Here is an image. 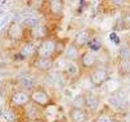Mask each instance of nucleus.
Instances as JSON below:
<instances>
[{
  "mask_svg": "<svg viewBox=\"0 0 130 122\" xmlns=\"http://www.w3.org/2000/svg\"><path fill=\"white\" fill-rule=\"evenodd\" d=\"M57 55V41L46 37L40 41V44L36 46V53L35 57L39 58H48V59H54Z\"/></svg>",
  "mask_w": 130,
  "mask_h": 122,
  "instance_id": "1",
  "label": "nucleus"
},
{
  "mask_svg": "<svg viewBox=\"0 0 130 122\" xmlns=\"http://www.w3.org/2000/svg\"><path fill=\"white\" fill-rule=\"evenodd\" d=\"M30 100L40 108H46L48 106L52 104L50 94L43 88H35L34 90H31L30 91Z\"/></svg>",
  "mask_w": 130,
  "mask_h": 122,
  "instance_id": "2",
  "label": "nucleus"
},
{
  "mask_svg": "<svg viewBox=\"0 0 130 122\" xmlns=\"http://www.w3.org/2000/svg\"><path fill=\"white\" fill-rule=\"evenodd\" d=\"M10 106L13 108H23L31 101L30 100V93L25 90H15L10 95Z\"/></svg>",
  "mask_w": 130,
  "mask_h": 122,
  "instance_id": "3",
  "label": "nucleus"
},
{
  "mask_svg": "<svg viewBox=\"0 0 130 122\" xmlns=\"http://www.w3.org/2000/svg\"><path fill=\"white\" fill-rule=\"evenodd\" d=\"M23 116L26 118V121H32V122H38L40 119H43V111L40 107H38L36 104H34L32 101H30L26 107L22 108Z\"/></svg>",
  "mask_w": 130,
  "mask_h": 122,
  "instance_id": "4",
  "label": "nucleus"
},
{
  "mask_svg": "<svg viewBox=\"0 0 130 122\" xmlns=\"http://www.w3.org/2000/svg\"><path fill=\"white\" fill-rule=\"evenodd\" d=\"M89 78H90V82H91L93 86H95V88H99V86H102L104 82L108 81V78H109V73H108L107 69L99 67V68L93 69V71L90 72Z\"/></svg>",
  "mask_w": 130,
  "mask_h": 122,
  "instance_id": "5",
  "label": "nucleus"
},
{
  "mask_svg": "<svg viewBox=\"0 0 130 122\" xmlns=\"http://www.w3.org/2000/svg\"><path fill=\"white\" fill-rule=\"evenodd\" d=\"M23 35H25V28H23V26L21 25V22L13 21V22L8 26L7 36H8L9 40H12V41H20V40H22Z\"/></svg>",
  "mask_w": 130,
  "mask_h": 122,
  "instance_id": "6",
  "label": "nucleus"
},
{
  "mask_svg": "<svg viewBox=\"0 0 130 122\" xmlns=\"http://www.w3.org/2000/svg\"><path fill=\"white\" fill-rule=\"evenodd\" d=\"M91 32L89 30H81L76 33V36L73 37V41H72V45L73 46H76L77 49H81L84 46L88 45V43L90 41L91 39Z\"/></svg>",
  "mask_w": 130,
  "mask_h": 122,
  "instance_id": "7",
  "label": "nucleus"
},
{
  "mask_svg": "<svg viewBox=\"0 0 130 122\" xmlns=\"http://www.w3.org/2000/svg\"><path fill=\"white\" fill-rule=\"evenodd\" d=\"M53 66H54V59L35 57V59L32 60V67L40 72H48L49 69L53 68Z\"/></svg>",
  "mask_w": 130,
  "mask_h": 122,
  "instance_id": "8",
  "label": "nucleus"
},
{
  "mask_svg": "<svg viewBox=\"0 0 130 122\" xmlns=\"http://www.w3.org/2000/svg\"><path fill=\"white\" fill-rule=\"evenodd\" d=\"M99 106H101V99L98 95L93 93H88L85 95V109H88L89 112H97L99 109Z\"/></svg>",
  "mask_w": 130,
  "mask_h": 122,
  "instance_id": "9",
  "label": "nucleus"
},
{
  "mask_svg": "<svg viewBox=\"0 0 130 122\" xmlns=\"http://www.w3.org/2000/svg\"><path fill=\"white\" fill-rule=\"evenodd\" d=\"M80 63L86 69L94 68L95 64H97V57H95L94 53H91V51L86 50V51H84V53L80 54Z\"/></svg>",
  "mask_w": 130,
  "mask_h": 122,
  "instance_id": "10",
  "label": "nucleus"
},
{
  "mask_svg": "<svg viewBox=\"0 0 130 122\" xmlns=\"http://www.w3.org/2000/svg\"><path fill=\"white\" fill-rule=\"evenodd\" d=\"M48 5V10L52 15L54 17H61L64 10V3L61 0H50V2L45 3Z\"/></svg>",
  "mask_w": 130,
  "mask_h": 122,
  "instance_id": "11",
  "label": "nucleus"
},
{
  "mask_svg": "<svg viewBox=\"0 0 130 122\" xmlns=\"http://www.w3.org/2000/svg\"><path fill=\"white\" fill-rule=\"evenodd\" d=\"M48 33H49V31H48L46 26L40 25V23L36 25V26L32 27V28H30V35H31V37L35 39V40H40V41H41V40L49 37Z\"/></svg>",
  "mask_w": 130,
  "mask_h": 122,
  "instance_id": "12",
  "label": "nucleus"
},
{
  "mask_svg": "<svg viewBox=\"0 0 130 122\" xmlns=\"http://www.w3.org/2000/svg\"><path fill=\"white\" fill-rule=\"evenodd\" d=\"M68 117L71 122H85L88 119V112L81 108H71Z\"/></svg>",
  "mask_w": 130,
  "mask_h": 122,
  "instance_id": "13",
  "label": "nucleus"
},
{
  "mask_svg": "<svg viewBox=\"0 0 130 122\" xmlns=\"http://www.w3.org/2000/svg\"><path fill=\"white\" fill-rule=\"evenodd\" d=\"M35 53H36V46L32 43H30V41H26L22 45V48L20 49V51H18V54H20L23 59L31 58L32 55H35Z\"/></svg>",
  "mask_w": 130,
  "mask_h": 122,
  "instance_id": "14",
  "label": "nucleus"
},
{
  "mask_svg": "<svg viewBox=\"0 0 130 122\" xmlns=\"http://www.w3.org/2000/svg\"><path fill=\"white\" fill-rule=\"evenodd\" d=\"M64 55H66V60H68V62H75V60L80 59V50H79L76 46H73V45L71 44L70 46L66 48Z\"/></svg>",
  "mask_w": 130,
  "mask_h": 122,
  "instance_id": "15",
  "label": "nucleus"
},
{
  "mask_svg": "<svg viewBox=\"0 0 130 122\" xmlns=\"http://www.w3.org/2000/svg\"><path fill=\"white\" fill-rule=\"evenodd\" d=\"M5 122H18V113L13 107H7L3 111V116Z\"/></svg>",
  "mask_w": 130,
  "mask_h": 122,
  "instance_id": "16",
  "label": "nucleus"
},
{
  "mask_svg": "<svg viewBox=\"0 0 130 122\" xmlns=\"http://www.w3.org/2000/svg\"><path fill=\"white\" fill-rule=\"evenodd\" d=\"M18 82H20L21 88L25 89V91L26 90H34L36 88V82H35L34 77H31V76H23V77L20 78Z\"/></svg>",
  "mask_w": 130,
  "mask_h": 122,
  "instance_id": "17",
  "label": "nucleus"
},
{
  "mask_svg": "<svg viewBox=\"0 0 130 122\" xmlns=\"http://www.w3.org/2000/svg\"><path fill=\"white\" fill-rule=\"evenodd\" d=\"M119 57L124 60H130V44L129 43H121L119 49Z\"/></svg>",
  "mask_w": 130,
  "mask_h": 122,
  "instance_id": "18",
  "label": "nucleus"
},
{
  "mask_svg": "<svg viewBox=\"0 0 130 122\" xmlns=\"http://www.w3.org/2000/svg\"><path fill=\"white\" fill-rule=\"evenodd\" d=\"M117 69H119V73L121 76H127L130 75V60H124L120 59L119 64H117Z\"/></svg>",
  "mask_w": 130,
  "mask_h": 122,
  "instance_id": "19",
  "label": "nucleus"
},
{
  "mask_svg": "<svg viewBox=\"0 0 130 122\" xmlns=\"http://www.w3.org/2000/svg\"><path fill=\"white\" fill-rule=\"evenodd\" d=\"M86 46L89 48V51H91V53L95 54L97 51L102 50V41L99 39H97V37H91Z\"/></svg>",
  "mask_w": 130,
  "mask_h": 122,
  "instance_id": "20",
  "label": "nucleus"
},
{
  "mask_svg": "<svg viewBox=\"0 0 130 122\" xmlns=\"http://www.w3.org/2000/svg\"><path fill=\"white\" fill-rule=\"evenodd\" d=\"M72 108H81L85 109V95H77L72 100Z\"/></svg>",
  "mask_w": 130,
  "mask_h": 122,
  "instance_id": "21",
  "label": "nucleus"
},
{
  "mask_svg": "<svg viewBox=\"0 0 130 122\" xmlns=\"http://www.w3.org/2000/svg\"><path fill=\"white\" fill-rule=\"evenodd\" d=\"M94 122H116V121H115V118L111 116L109 113L102 112V113H99V114L95 117Z\"/></svg>",
  "mask_w": 130,
  "mask_h": 122,
  "instance_id": "22",
  "label": "nucleus"
},
{
  "mask_svg": "<svg viewBox=\"0 0 130 122\" xmlns=\"http://www.w3.org/2000/svg\"><path fill=\"white\" fill-rule=\"evenodd\" d=\"M109 104L113 108H120L122 106V99L119 98V96H116V95H112V96L109 98Z\"/></svg>",
  "mask_w": 130,
  "mask_h": 122,
  "instance_id": "23",
  "label": "nucleus"
},
{
  "mask_svg": "<svg viewBox=\"0 0 130 122\" xmlns=\"http://www.w3.org/2000/svg\"><path fill=\"white\" fill-rule=\"evenodd\" d=\"M108 39L112 41V43H115L116 45H120V44H121V39L119 37V35H117L115 31H113V32H111V33L108 35Z\"/></svg>",
  "mask_w": 130,
  "mask_h": 122,
  "instance_id": "24",
  "label": "nucleus"
},
{
  "mask_svg": "<svg viewBox=\"0 0 130 122\" xmlns=\"http://www.w3.org/2000/svg\"><path fill=\"white\" fill-rule=\"evenodd\" d=\"M122 21L125 22V25H126L127 27H130V10H127V12L124 14V17H122Z\"/></svg>",
  "mask_w": 130,
  "mask_h": 122,
  "instance_id": "25",
  "label": "nucleus"
},
{
  "mask_svg": "<svg viewBox=\"0 0 130 122\" xmlns=\"http://www.w3.org/2000/svg\"><path fill=\"white\" fill-rule=\"evenodd\" d=\"M2 116H3V109L0 108V118H2Z\"/></svg>",
  "mask_w": 130,
  "mask_h": 122,
  "instance_id": "26",
  "label": "nucleus"
},
{
  "mask_svg": "<svg viewBox=\"0 0 130 122\" xmlns=\"http://www.w3.org/2000/svg\"><path fill=\"white\" fill-rule=\"evenodd\" d=\"M23 122H32V121H23Z\"/></svg>",
  "mask_w": 130,
  "mask_h": 122,
  "instance_id": "27",
  "label": "nucleus"
},
{
  "mask_svg": "<svg viewBox=\"0 0 130 122\" xmlns=\"http://www.w3.org/2000/svg\"><path fill=\"white\" fill-rule=\"evenodd\" d=\"M91 122H94V121H91Z\"/></svg>",
  "mask_w": 130,
  "mask_h": 122,
  "instance_id": "28",
  "label": "nucleus"
}]
</instances>
